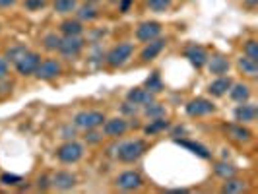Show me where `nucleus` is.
Here are the masks:
<instances>
[{
	"mask_svg": "<svg viewBox=\"0 0 258 194\" xmlns=\"http://www.w3.org/2000/svg\"><path fill=\"white\" fill-rule=\"evenodd\" d=\"M148 150V144L144 140H130V142H124L118 146V152H116V157L122 161V163H134L138 161Z\"/></svg>",
	"mask_w": 258,
	"mask_h": 194,
	"instance_id": "obj_1",
	"label": "nucleus"
},
{
	"mask_svg": "<svg viewBox=\"0 0 258 194\" xmlns=\"http://www.w3.org/2000/svg\"><path fill=\"white\" fill-rule=\"evenodd\" d=\"M132 52H134V47L130 43H118L116 47H113L111 51L107 52V64L111 68H118L132 56Z\"/></svg>",
	"mask_w": 258,
	"mask_h": 194,
	"instance_id": "obj_2",
	"label": "nucleus"
},
{
	"mask_svg": "<svg viewBox=\"0 0 258 194\" xmlns=\"http://www.w3.org/2000/svg\"><path fill=\"white\" fill-rule=\"evenodd\" d=\"M105 120V115L101 111H82L74 116V124L78 128H84V130H95L97 126H101Z\"/></svg>",
	"mask_w": 258,
	"mask_h": 194,
	"instance_id": "obj_3",
	"label": "nucleus"
},
{
	"mask_svg": "<svg viewBox=\"0 0 258 194\" xmlns=\"http://www.w3.org/2000/svg\"><path fill=\"white\" fill-rule=\"evenodd\" d=\"M56 157H58L62 163H76V161H80V159L84 157V146L74 142V140H70V142L62 144V146L56 150Z\"/></svg>",
	"mask_w": 258,
	"mask_h": 194,
	"instance_id": "obj_4",
	"label": "nucleus"
},
{
	"mask_svg": "<svg viewBox=\"0 0 258 194\" xmlns=\"http://www.w3.org/2000/svg\"><path fill=\"white\" fill-rule=\"evenodd\" d=\"M82 49H84V39L80 35H64V39H60V45H58V52L66 58L78 56Z\"/></svg>",
	"mask_w": 258,
	"mask_h": 194,
	"instance_id": "obj_5",
	"label": "nucleus"
},
{
	"mask_svg": "<svg viewBox=\"0 0 258 194\" xmlns=\"http://www.w3.org/2000/svg\"><path fill=\"white\" fill-rule=\"evenodd\" d=\"M39 62H41V56H39L37 52L27 51L26 54L16 62V70H18V74H22V76H31V74H35Z\"/></svg>",
	"mask_w": 258,
	"mask_h": 194,
	"instance_id": "obj_6",
	"label": "nucleus"
},
{
	"mask_svg": "<svg viewBox=\"0 0 258 194\" xmlns=\"http://www.w3.org/2000/svg\"><path fill=\"white\" fill-rule=\"evenodd\" d=\"M142 175L140 173H136V171H124V173H120L118 177H116V188H120V190H136V188H140L142 186Z\"/></svg>",
	"mask_w": 258,
	"mask_h": 194,
	"instance_id": "obj_7",
	"label": "nucleus"
},
{
	"mask_svg": "<svg viewBox=\"0 0 258 194\" xmlns=\"http://www.w3.org/2000/svg\"><path fill=\"white\" fill-rule=\"evenodd\" d=\"M214 111H216V105L210 99H204V97H196L186 105V115L188 116H204L214 113Z\"/></svg>",
	"mask_w": 258,
	"mask_h": 194,
	"instance_id": "obj_8",
	"label": "nucleus"
},
{
	"mask_svg": "<svg viewBox=\"0 0 258 194\" xmlns=\"http://www.w3.org/2000/svg\"><path fill=\"white\" fill-rule=\"evenodd\" d=\"M126 101L130 105H136V107H146V105L154 103L155 101V93L146 88H134L126 93Z\"/></svg>",
	"mask_w": 258,
	"mask_h": 194,
	"instance_id": "obj_9",
	"label": "nucleus"
},
{
	"mask_svg": "<svg viewBox=\"0 0 258 194\" xmlns=\"http://www.w3.org/2000/svg\"><path fill=\"white\" fill-rule=\"evenodd\" d=\"M60 72H62V66L58 64L56 60L49 58V60H43V62H39L37 70H35V76H37L39 80H45V82H49V80H52V78L58 76Z\"/></svg>",
	"mask_w": 258,
	"mask_h": 194,
	"instance_id": "obj_10",
	"label": "nucleus"
},
{
	"mask_svg": "<svg viewBox=\"0 0 258 194\" xmlns=\"http://www.w3.org/2000/svg\"><path fill=\"white\" fill-rule=\"evenodd\" d=\"M159 33H161V24L159 22H144L136 29V37L140 39V41H144V43H150V41L157 39Z\"/></svg>",
	"mask_w": 258,
	"mask_h": 194,
	"instance_id": "obj_11",
	"label": "nucleus"
},
{
	"mask_svg": "<svg viewBox=\"0 0 258 194\" xmlns=\"http://www.w3.org/2000/svg\"><path fill=\"white\" fill-rule=\"evenodd\" d=\"M184 56L190 60V64L196 66V68H202V66L208 62V52L204 47H200V45H188L186 47V51H184Z\"/></svg>",
	"mask_w": 258,
	"mask_h": 194,
	"instance_id": "obj_12",
	"label": "nucleus"
},
{
	"mask_svg": "<svg viewBox=\"0 0 258 194\" xmlns=\"http://www.w3.org/2000/svg\"><path fill=\"white\" fill-rule=\"evenodd\" d=\"M126 130H128V122L124 118H111V120H105L103 122V132L105 136H109V138L122 136Z\"/></svg>",
	"mask_w": 258,
	"mask_h": 194,
	"instance_id": "obj_13",
	"label": "nucleus"
},
{
	"mask_svg": "<svg viewBox=\"0 0 258 194\" xmlns=\"http://www.w3.org/2000/svg\"><path fill=\"white\" fill-rule=\"evenodd\" d=\"M51 184L56 186L58 190H70V188H74V184H76V177H74L72 173H68V171H58V173L52 175Z\"/></svg>",
	"mask_w": 258,
	"mask_h": 194,
	"instance_id": "obj_14",
	"label": "nucleus"
},
{
	"mask_svg": "<svg viewBox=\"0 0 258 194\" xmlns=\"http://www.w3.org/2000/svg\"><path fill=\"white\" fill-rule=\"evenodd\" d=\"M165 39H154V41H150L148 45H146V49L142 51L140 54V58H142L144 62H150V60H154L155 56L159 54V52L165 49Z\"/></svg>",
	"mask_w": 258,
	"mask_h": 194,
	"instance_id": "obj_15",
	"label": "nucleus"
},
{
	"mask_svg": "<svg viewBox=\"0 0 258 194\" xmlns=\"http://www.w3.org/2000/svg\"><path fill=\"white\" fill-rule=\"evenodd\" d=\"M233 115H235V120L237 122H252L254 118H256V107L254 105H246V103H241L235 111H233Z\"/></svg>",
	"mask_w": 258,
	"mask_h": 194,
	"instance_id": "obj_16",
	"label": "nucleus"
},
{
	"mask_svg": "<svg viewBox=\"0 0 258 194\" xmlns=\"http://www.w3.org/2000/svg\"><path fill=\"white\" fill-rule=\"evenodd\" d=\"M206 64L210 66V72L216 74V76H223V74H227V70H229V60H227L223 54H216V56L208 58Z\"/></svg>",
	"mask_w": 258,
	"mask_h": 194,
	"instance_id": "obj_17",
	"label": "nucleus"
},
{
	"mask_svg": "<svg viewBox=\"0 0 258 194\" xmlns=\"http://www.w3.org/2000/svg\"><path fill=\"white\" fill-rule=\"evenodd\" d=\"M233 80L231 78H225V76H220L216 82H212L210 86H208V91L214 95V97H221V95H225L229 88H231Z\"/></svg>",
	"mask_w": 258,
	"mask_h": 194,
	"instance_id": "obj_18",
	"label": "nucleus"
},
{
	"mask_svg": "<svg viewBox=\"0 0 258 194\" xmlns=\"http://www.w3.org/2000/svg\"><path fill=\"white\" fill-rule=\"evenodd\" d=\"M225 130H227V134L231 136L233 140H237V142H248L250 136H252V132L245 128L241 122L239 124H229V126H225Z\"/></svg>",
	"mask_w": 258,
	"mask_h": 194,
	"instance_id": "obj_19",
	"label": "nucleus"
},
{
	"mask_svg": "<svg viewBox=\"0 0 258 194\" xmlns=\"http://www.w3.org/2000/svg\"><path fill=\"white\" fill-rule=\"evenodd\" d=\"M229 93H231L233 101H237V103H246L248 97H250V88H248L246 84H231Z\"/></svg>",
	"mask_w": 258,
	"mask_h": 194,
	"instance_id": "obj_20",
	"label": "nucleus"
},
{
	"mask_svg": "<svg viewBox=\"0 0 258 194\" xmlns=\"http://www.w3.org/2000/svg\"><path fill=\"white\" fill-rule=\"evenodd\" d=\"M245 188H246L245 181H241V179H235V177H231V179H225L223 186H221V192H225V194H239V192H243Z\"/></svg>",
	"mask_w": 258,
	"mask_h": 194,
	"instance_id": "obj_21",
	"label": "nucleus"
},
{
	"mask_svg": "<svg viewBox=\"0 0 258 194\" xmlns=\"http://www.w3.org/2000/svg\"><path fill=\"white\" fill-rule=\"evenodd\" d=\"M239 68L243 70V74H246V76L254 78L258 74V60H252V58H248V56H241L239 58Z\"/></svg>",
	"mask_w": 258,
	"mask_h": 194,
	"instance_id": "obj_22",
	"label": "nucleus"
},
{
	"mask_svg": "<svg viewBox=\"0 0 258 194\" xmlns=\"http://www.w3.org/2000/svg\"><path fill=\"white\" fill-rule=\"evenodd\" d=\"M177 144L182 146V148H186V150H190L192 154H196L198 157H202V159H208V157H210V152H208L202 144L190 142V140H177Z\"/></svg>",
	"mask_w": 258,
	"mask_h": 194,
	"instance_id": "obj_23",
	"label": "nucleus"
},
{
	"mask_svg": "<svg viewBox=\"0 0 258 194\" xmlns=\"http://www.w3.org/2000/svg\"><path fill=\"white\" fill-rule=\"evenodd\" d=\"M214 171H216V175H218V177H221L223 181H225V179H231V177H235V175H237V167H235V165H231V163H225V161L216 163Z\"/></svg>",
	"mask_w": 258,
	"mask_h": 194,
	"instance_id": "obj_24",
	"label": "nucleus"
},
{
	"mask_svg": "<svg viewBox=\"0 0 258 194\" xmlns=\"http://www.w3.org/2000/svg\"><path fill=\"white\" fill-rule=\"evenodd\" d=\"M60 31H62L64 35H82L84 27H82V24H80L78 20H64V22L60 24Z\"/></svg>",
	"mask_w": 258,
	"mask_h": 194,
	"instance_id": "obj_25",
	"label": "nucleus"
},
{
	"mask_svg": "<svg viewBox=\"0 0 258 194\" xmlns=\"http://www.w3.org/2000/svg\"><path fill=\"white\" fill-rule=\"evenodd\" d=\"M169 128V120H165L163 116L161 118H152V122L144 128V132L146 134H150V136H154V134H157V132H161V130Z\"/></svg>",
	"mask_w": 258,
	"mask_h": 194,
	"instance_id": "obj_26",
	"label": "nucleus"
},
{
	"mask_svg": "<svg viewBox=\"0 0 258 194\" xmlns=\"http://www.w3.org/2000/svg\"><path fill=\"white\" fill-rule=\"evenodd\" d=\"M26 52H27L26 45H14V47H10V49L6 51V60L16 64V62H18V60H20V58L26 54Z\"/></svg>",
	"mask_w": 258,
	"mask_h": 194,
	"instance_id": "obj_27",
	"label": "nucleus"
},
{
	"mask_svg": "<svg viewBox=\"0 0 258 194\" xmlns=\"http://www.w3.org/2000/svg\"><path fill=\"white\" fill-rule=\"evenodd\" d=\"M78 6V0H54V10L58 14L74 12Z\"/></svg>",
	"mask_w": 258,
	"mask_h": 194,
	"instance_id": "obj_28",
	"label": "nucleus"
},
{
	"mask_svg": "<svg viewBox=\"0 0 258 194\" xmlns=\"http://www.w3.org/2000/svg\"><path fill=\"white\" fill-rule=\"evenodd\" d=\"M146 116H150V118H161V116H165V107L159 103H150L146 105Z\"/></svg>",
	"mask_w": 258,
	"mask_h": 194,
	"instance_id": "obj_29",
	"label": "nucleus"
},
{
	"mask_svg": "<svg viewBox=\"0 0 258 194\" xmlns=\"http://www.w3.org/2000/svg\"><path fill=\"white\" fill-rule=\"evenodd\" d=\"M146 90L154 91V93H159V91L163 90V84H161V78L157 72H154L152 76L146 80Z\"/></svg>",
	"mask_w": 258,
	"mask_h": 194,
	"instance_id": "obj_30",
	"label": "nucleus"
},
{
	"mask_svg": "<svg viewBox=\"0 0 258 194\" xmlns=\"http://www.w3.org/2000/svg\"><path fill=\"white\" fill-rule=\"evenodd\" d=\"M58 45H60V37L56 33H47L43 37V47L47 51H58Z\"/></svg>",
	"mask_w": 258,
	"mask_h": 194,
	"instance_id": "obj_31",
	"label": "nucleus"
},
{
	"mask_svg": "<svg viewBox=\"0 0 258 194\" xmlns=\"http://www.w3.org/2000/svg\"><path fill=\"white\" fill-rule=\"evenodd\" d=\"M97 16H99L97 10H95L93 6H88V4L82 6V8L78 10V18H80V20H88V22H91V20H95Z\"/></svg>",
	"mask_w": 258,
	"mask_h": 194,
	"instance_id": "obj_32",
	"label": "nucleus"
},
{
	"mask_svg": "<svg viewBox=\"0 0 258 194\" xmlns=\"http://www.w3.org/2000/svg\"><path fill=\"white\" fill-rule=\"evenodd\" d=\"M148 6L154 12H165L169 6H171V0H148Z\"/></svg>",
	"mask_w": 258,
	"mask_h": 194,
	"instance_id": "obj_33",
	"label": "nucleus"
},
{
	"mask_svg": "<svg viewBox=\"0 0 258 194\" xmlns=\"http://www.w3.org/2000/svg\"><path fill=\"white\" fill-rule=\"evenodd\" d=\"M245 54L248 58H252V60H258V43L254 39H250V41H246L245 45Z\"/></svg>",
	"mask_w": 258,
	"mask_h": 194,
	"instance_id": "obj_34",
	"label": "nucleus"
},
{
	"mask_svg": "<svg viewBox=\"0 0 258 194\" xmlns=\"http://www.w3.org/2000/svg\"><path fill=\"white\" fill-rule=\"evenodd\" d=\"M0 182H2V184H6V186H16V184H20V182H22V177L12 175V173H4V175H0Z\"/></svg>",
	"mask_w": 258,
	"mask_h": 194,
	"instance_id": "obj_35",
	"label": "nucleus"
},
{
	"mask_svg": "<svg viewBox=\"0 0 258 194\" xmlns=\"http://www.w3.org/2000/svg\"><path fill=\"white\" fill-rule=\"evenodd\" d=\"M45 4H47V0H26L27 10H41Z\"/></svg>",
	"mask_w": 258,
	"mask_h": 194,
	"instance_id": "obj_36",
	"label": "nucleus"
},
{
	"mask_svg": "<svg viewBox=\"0 0 258 194\" xmlns=\"http://www.w3.org/2000/svg\"><path fill=\"white\" fill-rule=\"evenodd\" d=\"M8 72H10L8 60H6V58H0V82H4V80L8 78Z\"/></svg>",
	"mask_w": 258,
	"mask_h": 194,
	"instance_id": "obj_37",
	"label": "nucleus"
},
{
	"mask_svg": "<svg viewBox=\"0 0 258 194\" xmlns=\"http://www.w3.org/2000/svg\"><path fill=\"white\" fill-rule=\"evenodd\" d=\"M88 132H90V134L86 136V140H88V142H90V144H97V142H101V138H103L101 134H97V132H93V128L88 130Z\"/></svg>",
	"mask_w": 258,
	"mask_h": 194,
	"instance_id": "obj_38",
	"label": "nucleus"
},
{
	"mask_svg": "<svg viewBox=\"0 0 258 194\" xmlns=\"http://www.w3.org/2000/svg\"><path fill=\"white\" fill-rule=\"evenodd\" d=\"M39 188H41V190H47V188H49V179H47V177H41V179H39Z\"/></svg>",
	"mask_w": 258,
	"mask_h": 194,
	"instance_id": "obj_39",
	"label": "nucleus"
},
{
	"mask_svg": "<svg viewBox=\"0 0 258 194\" xmlns=\"http://www.w3.org/2000/svg\"><path fill=\"white\" fill-rule=\"evenodd\" d=\"M132 0H120V12H128Z\"/></svg>",
	"mask_w": 258,
	"mask_h": 194,
	"instance_id": "obj_40",
	"label": "nucleus"
},
{
	"mask_svg": "<svg viewBox=\"0 0 258 194\" xmlns=\"http://www.w3.org/2000/svg\"><path fill=\"white\" fill-rule=\"evenodd\" d=\"M16 4V0H0V8H10Z\"/></svg>",
	"mask_w": 258,
	"mask_h": 194,
	"instance_id": "obj_41",
	"label": "nucleus"
},
{
	"mask_svg": "<svg viewBox=\"0 0 258 194\" xmlns=\"http://www.w3.org/2000/svg\"><path fill=\"white\" fill-rule=\"evenodd\" d=\"M245 4L248 6V8H254V6L258 4V0H245Z\"/></svg>",
	"mask_w": 258,
	"mask_h": 194,
	"instance_id": "obj_42",
	"label": "nucleus"
}]
</instances>
